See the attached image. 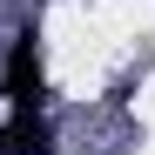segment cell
Wrapping results in <instances>:
<instances>
[{
	"mask_svg": "<svg viewBox=\"0 0 155 155\" xmlns=\"http://www.w3.org/2000/svg\"><path fill=\"white\" fill-rule=\"evenodd\" d=\"M0 155H54V121H47V108H7V121H0Z\"/></svg>",
	"mask_w": 155,
	"mask_h": 155,
	"instance_id": "7a4b0ae2",
	"label": "cell"
},
{
	"mask_svg": "<svg viewBox=\"0 0 155 155\" xmlns=\"http://www.w3.org/2000/svg\"><path fill=\"white\" fill-rule=\"evenodd\" d=\"M0 101L7 108H47V74H41V34H20L0 68Z\"/></svg>",
	"mask_w": 155,
	"mask_h": 155,
	"instance_id": "6da1fadb",
	"label": "cell"
}]
</instances>
